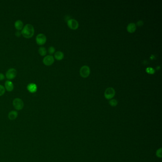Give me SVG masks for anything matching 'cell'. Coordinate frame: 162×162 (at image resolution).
Masks as SVG:
<instances>
[{
  "mask_svg": "<svg viewBox=\"0 0 162 162\" xmlns=\"http://www.w3.org/2000/svg\"><path fill=\"white\" fill-rule=\"evenodd\" d=\"M115 95V90L113 88H108L106 89L104 93V96L107 99H111Z\"/></svg>",
  "mask_w": 162,
  "mask_h": 162,
  "instance_id": "cell-4",
  "label": "cell"
},
{
  "mask_svg": "<svg viewBox=\"0 0 162 162\" xmlns=\"http://www.w3.org/2000/svg\"><path fill=\"white\" fill-rule=\"evenodd\" d=\"M162 148H160L158 149L156 152V156L157 157L160 158H161L162 157Z\"/></svg>",
  "mask_w": 162,
  "mask_h": 162,
  "instance_id": "cell-18",
  "label": "cell"
},
{
  "mask_svg": "<svg viewBox=\"0 0 162 162\" xmlns=\"http://www.w3.org/2000/svg\"><path fill=\"white\" fill-rule=\"evenodd\" d=\"M109 104L111 106L114 107L117 106V105L118 102H117V101L116 99H111L109 101Z\"/></svg>",
  "mask_w": 162,
  "mask_h": 162,
  "instance_id": "cell-16",
  "label": "cell"
},
{
  "mask_svg": "<svg viewBox=\"0 0 162 162\" xmlns=\"http://www.w3.org/2000/svg\"><path fill=\"white\" fill-rule=\"evenodd\" d=\"M36 41L39 45H43L46 42L47 37L45 34L39 33L36 36Z\"/></svg>",
  "mask_w": 162,
  "mask_h": 162,
  "instance_id": "cell-5",
  "label": "cell"
},
{
  "mask_svg": "<svg viewBox=\"0 0 162 162\" xmlns=\"http://www.w3.org/2000/svg\"><path fill=\"white\" fill-rule=\"evenodd\" d=\"M34 27L31 24H27L23 27V29L21 31L22 35L24 38L29 39L33 37L34 34Z\"/></svg>",
  "mask_w": 162,
  "mask_h": 162,
  "instance_id": "cell-1",
  "label": "cell"
},
{
  "mask_svg": "<svg viewBox=\"0 0 162 162\" xmlns=\"http://www.w3.org/2000/svg\"><path fill=\"white\" fill-rule=\"evenodd\" d=\"M126 29L127 32L129 33H134L136 29V24L134 23H130L127 26Z\"/></svg>",
  "mask_w": 162,
  "mask_h": 162,
  "instance_id": "cell-11",
  "label": "cell"
},
{
  "mask_svg": "<svg viewBox=\"0 0 162 162\" xmlns=\"http://www.w3.org/2000/svg\"><path fill=\"white\" fill-rule=\"evenodd\" d=\"M90 73V69L89 67L87 66L84 65L82 66L80 69V75L83 78H87Z\"/></svg>",
  "mask_w": 162,
  "mask_h": 162,
  "instance_id": "cell-3",
  "label": "cell"
},
{
  "mask_svg": "<svg viewBox=\"0 0 162 162\" xmlns=\"http://www.w3.org/2000/svg\"><path fill=\"white\" fill-rule=\"evenodd\" d=\"M5 92V88L3 85H0V96L3 95Z\"/></svg>",
  "mask_w": 162,
  "mask_h": 162,
  "instance_id": "cell-20",
  "label": "cell"
},
{
  "mask_svg": "<svg viewBox=\"0 0 162 162\" xmlns=\"http://www.w3.org/2000/svg\"><path fill=\"white\" fill-rule=\"evenodd\" d=\"M38 52H39V54L41 56H44L47 54V50L45 47H40L39 48V49H38Z\"/></svg>",
  "mask_w": 162,
  "mask_h": 162,
  "instance_id": "cell-15",
  "label": "cell"
},
{
  "mask_svg": "<svg viewBox=\"0 0 162 162\" xmlns=\"http://www.w3.org/2000/svg\"><path fill=\"white\" fill-rule=\"evenodd\" d=\"M13 104L15 109L17 110H22L24 107V102L23 100L19 98H15L14 99Z\"/></svg>",
  "mask_w": 162,
  "mask_h": 162,
  "instance_id": "cell-2",
  "label": "cell"
},
{
  "mask_svg": "<svg viewBox=\"0 0 162 162\" xmlns=\"http://www.w3.org/2000/svg\"><path fill=\"white\" fill-rule=\"evenodd\" d=\"M4 78H5L4 75L2 73H0V80H3Z\"/></svg>",
  "mask_w": 162,
  "mask_h": 162,
  "instance_id": "cell-22",
  "label": "cell"
},
{
  "mask_svg": "<svg viewBox=\"0 0 162 162\" xmlns=\"http://www.w3.org/2000/svg\"><path fill=\"white\" fill-rule=\"evenodd\" d=\"M21 35H22V33L19 31H17L15 33V35L17 37H19L21 36Z\"/></svg>",
  "mask_w": 162,
  "mask_h": 162,
  "instance_id": "cell-23",
  "label": "cell"
},
{
  "mask_svg": "<svg viewBox=\"0 0 162 162\" xmlns=\"http://www.w3.org/2000/svg\"><path fill=\"white\" fill-rule=\"evenodd\" d=\"M64 53L60 51H58L56 52L54 54V58L57 60H62L63 58H64Z\"/></svg>",
  "mask_w": 162,
  "mask_h": 162,
  "instance_id": "cell-14",
  "label": "cell"
},
{
  "mask_svg": "<svg viewBox=\"0 0 162 162\" xmlns=\"http://www.w3.org/2000/svg\"><path fill=\"white\" fill-rule=\"evenodd\" d=\"M17 72L14 68H11L7 71L6 73V77L8 79H13L16 77Z\"/></svg>",
  "mask_w": 162,
  "mask_h": 162,
  "instance_id": "cell-6",
  "label": "cell"
},
{
  "mask_svg": "<svg viewBox=\"0 0 162 162\" xmlns=\"http://www.w3.org/2000/svg\"><path fill=\"white\" fill-rule=\"evenodd\" d=\"M5 88L9 92L13 90L14 89V85L12 81L6 80L5 83Z\"/></svg>",
  "mask_w": 162,
  "mask_h": 162,
  "instance_id": "cell-10",
  "label": "cell"
},
{
  "mask_svg": "<svg viewBox=\"0 0 162 162\" xmlns=\"http://www.w3.org/2000/svg\"><path fill=\"white\" fill-rule=\"evenodd\" d=\"M43 62L46 66H50L54 62V58L52 55H47L43 58Z\"/></svg>",
  "mask_w": 162,
  "mask_h": 162,
  "instance_id": "cell-7",
  "label": "cell"
},
{
  "mask_svg": "<svg viewBox=\"0 0 162 162\" xmlns=\"http://www.w3.org/2000/svg\"><path fill=\"white\" fill-rule=\"evenodd\" d=\"M14 27L16 29H17V31H21L22 30L24 27L23 23L21 20L18 19L16 21L15 23H14Z\"/></svg>",
  "mask_w": 162,
  "mask_h": 162,
  "instance_id": "cell-13",
  "label": "cell"
},
{
  "mask_svg": "<svg viewBox=\"0 0 162 162\" xmlns=\"http://www.w3.org/2000/svg\"><path fill=\"white\" fill-rule=\"evenodd\" d=\"M146 72L150 74H153L155 72V70L151 67H148L146 68Z\"/></svg>",
  "mask_w": 162,
  "mask_h": 162,
  "instance_id": "cell-17",
  "label": "cell"
},
{
  "mask_svg": "<svg viewBox=\"0 0 162 162\" xmlns=\"http://www.w3.org/2000/svg\"><path fill=\"white\" fill-rule=\"evenodd\" d=\"M67 24L68 27L71 29H77L79 26V24L77 21L73 19H70L67 21Z\"/></svg>",
  "mask_w": 162,
  "mask_h": 162,
  "instance_id": "cell-8",
  "label": "cell"
},
{
  "mask_svg": "<svg viewBox=\"0 0 162 162\" xmlns=\"http://www.w3.org/2000/svg\"><path fill=\"white\" fill-rule=\"evenodd\" d=\"M18 116V112L15 110H12L10 111L8 114V118L11 120H14L16 119Z\"/></svg>",
  "mask_w": 162,
  "mask_h": 162,
  "instance_id": "cell-12",
  "label": "cell"
},
{
  "mask_svg": "<svg viewBox=\"0 0 162 162\" xmlns=\"http://www.w3.org/2000/svg\"><path fill=\"white\" fill-rule=\"evenodd\" d=\"M143 24H144V22L142 21H139L136 23L137 26H139V27L143 26Z\"/></svg>",
  "mask_w": 162,
  "mask_h": 162,
  "instance_id": "cell-21",
  "label": "cell"
},
{
  "mask_svg": "<svg viewBox=\"0 0 162 162\" xmlns=\"http://www.w3.org/2000/svg\"><path fill=\"white\" fill-rule=\"evenodd\" d=\"M27 90L31 93H34L37 91V86L34 83H31L27 86Z\"/></svg>",
  "mask_w": 162,
  "mask_h": 162,
  "instance_id": "cell-9",
  "label": "cell"
},
{
  "mask_svg": "<svg viewBox=\"0 0 162 162\" xmlns=\"http://www.w3.org/2000/svg\"><path fill=\"white\" fill-rule=\"evenodd\" d=\"M48 52L49 54L50 55H52L53 53H54L55 52V48L53 46L49 47L48 49Z\"/></svg>",
  "mask_w": 162,
  "mask_h": 162,
  "instance_id": "cell-19",
  "label": "cell"
}]
</instances>
